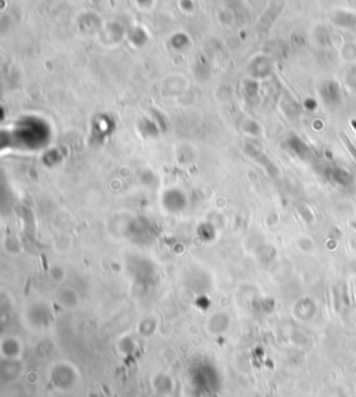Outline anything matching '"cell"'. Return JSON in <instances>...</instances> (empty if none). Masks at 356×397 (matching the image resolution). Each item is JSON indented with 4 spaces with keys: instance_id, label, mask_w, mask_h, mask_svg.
<instances>
[{
    "instance_id": "6da1fadb",
    "label": "cell",
    "mask_w": 356,
    "mask_h": 397,
    "mask_svg": "<svg viewBox=\"0 0 356 397\" xmlns=\"http://www.w3.org/2000/svg\"><path fill=\"white\" fill-rule=\"evenodd\" d=\"M342 138L345 139V145H346V148H348V151H349V152L352 153V156H353V158H355V160H356V149L353 147H352L351 143L348 141V138H346L345 135H344V134H342Z\"/></svg>"
}]
</instances>
